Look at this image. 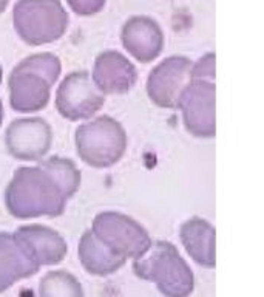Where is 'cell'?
Listing matches in <instances>:
<instances>
[{
	"instance_id": "cell-1",
	"label": "cell",
	"mask_w": 264,
	"mask_h": 297,
	"mask_svg": "<svg viewBox=\"0 0 264 297\" xmlns=\"http://www.w3.org/2000/svg\"><path fill=\"white\" fill-rule=\"evenodd\" d=\"M73 193L45 166L19 167L7 190L5 205L8 212L20 220L37 217H59Z\"/></svg>"
},
{
	"instance_id": "cell-2",
	"label": "cell",
	"mask_w": 264,
	"mask_h": 297,
	"mask_svg": "<svg viewBox=\"0 0 264 297\" xmlns=\"http://www.w3.org/2000/svg\"><path fill=\"white\" fill-rule=\"evenodd\" d=\"M62 71L61 59L52 53H36L22 59L10 73V104L13 110L31 113L45 109L51 88Z\"/></svg>"
},
{
	"instance_id": "cell-3",
	"label": "cell",
	"mask_w": 264,
	"mask_h": 297,
	"mask_svg": "<svg viewBox=\"0 0 264 297\" xmlns=\"http://www.w3.org/2000/svg\"><path fill=\"white\" fill-rule=\"evenodd\" d=\"M133 271L139 279L153 282L166 297H189L195 286L190 266L167 240L151 243L144 256L133 260Z\"/></svg>"
},
{
	"instance_id": "cell-4",
	"label": "cell",
	"mask_w": 264,
	"mask_h": 297,
	"mask_svg": "<svg viewBox=\"0 0 264 297\" xmlns=\"http://www.w3.org/2000/svg\"><path fill=\"white\" fill-rule=\"evenodd\" d=\"M127 132L112 116H97L76 129L74 144L79 158L96 169L115 166L127 151Z\"/></svg>"
},
{
	"instance_id": "cell-5",
	"label": "cell",
	"mask_w": 264,
	"mask_h": 297,
	"mask_svg": "<svg viewBox=\"0 0 264 297\" xmlns=\"http://www.w3.org/2000/svg\"><path fill=\"white\" fill-rule=\"evenodd\" d=\"M68 23L70 16L61 0H17L13 10L17 36L33 46L59 40Z\"/></svg>"
},
{
	"instance_id": "cell-6",
	"label": "cell",
	"mask_w": 264,
	"mask_h": 297,
	"mask_svg": "<svg viewBox=\"0 0 264 297\" xmlns=\"http://www.w3.org/2000/svg\"><path fill=\"white\" fill-rule=\"evenodd\" d=\"M91 232L113 254L125 262L144 256L153 243L150 234L141 223L118 211H103L97 214L93 220Z\"/></svg>"
},
{
	"instance_id": "cell-7",
	"label": "cell",
	"mask_w": 264,
	"mask_h": 297,
	"mask_svg": "<svg viewBox=\"0 0 264 297\" xmlns=\"http://www.w3.org/2000/svg\"><path fill=\"white\" fill-rule=\"evenodd\" d=\"M105 104V94L94 85L88 71H73L64 78L56 91V109L68 121L96 115Z\"/></svg>"
},
{
	"instance_id": "cell-8",
	"label": "cell",
	"mask_w": 264,
	"mask_h": 297,
	"mask_svg": "<svg viewBox=\"0 0 264 297\" xmlns=\"http://www.w3.org/2000/svg\"><path fill=\"white\" fill-rule=\"evenodd\" d=\"M215 84L190 81L181 93L178 107L182 113L186 130L195 138H214L217 133Z\"/></svg>"
},
{
	"instance_id": "cell-9",
	"label": "cell",
	"mask_w": 264,
	"mask_h": 297,
	"mask_svg": "<svg viewBox=\"0 0 264 297\" xmlns=\"http://www.w3.org/2000/svg\"><path fill=\"white\" fill-rule=\"evenodd\" d=\"M192 61L184 56H170L157 64L147 78L150 101L163 109H176L181 93L192 81Z\"/></svg>"
},
{
	"instance_id": "cell-10",
	"label": "cell",
	"mask_w": 264,
	"mask_h": 297,
	"mask_svg": "<svg viewBox=\"0 0 264 297\" xmlns=\"http://www.w3.org/2000/svg\"><path fill=\"white\" fill-rule=\"evenodd\" d=\"M52 130L43 118L14 119L5 132V145L20 161H39L51 148Z\"/></svg>"
},
{
	"instance_id": "cell-11",
	"label": "cell",
	"mask_w": 264,
	"mask_h": 297,
	"mask_svg": "<svg viewBox=\"0 0 264 297\" xmlns=\"http://www.w3.org/2000/svg\"><path fill=\"white\" fill-rule=\"evenodd\" d=\"M13 234L39 268L61 263L68 253L65 238L58 231L48 226L25 225L17 228Z\"/></svg>"
},
{
	"instance_id": "cell-12",
	"label": "cell",
	"mask_w": 264,
	"mask_h": 297,
	"mask_svg": "<svg viewBox=\"0 0 264 297\" xmlns=\"http://www.w3.org/2000/svg\"><path fill=\"white\" fill-rule=\"evenodd\" d=\"M91 79L103 94H122L135 87L138 70L122 53L107 50L97 55Z\"/></svg>"
},
{
	"instance_id": "cell-13",
	"label": "cell",
	"mask_w": 264,
	"mask_h": 297,
	"mask_svg": "<svg viewBox=\"0 0 264 297\" xmlns=\"http://www.w3.org/2000/svg\"><path fill=\"white\" fill-rule=\"evenodd\" d=\"M121 39L124 48L142 64L154 61L164 48V33L160 23L148 16L130 17L122 27Z\"/></svg>"
},
{
	"instance_id": "cell-14",
	"label": "cell",
	"mask_w": 264,
	"mask_h": 297,
	"mask_svg": "<svg viewBox=\"0 0 264 297\" xmlns=\"http://www.w3.org/2000/svg\"><path fill=\"white\" fill-rule=\"evenodd\" d=\"M40 268L25 253L13 232L0 231V292L16 282L34 276Z\"/></svg>"
},
{
	"instance_id": "cell-15",
	"label": "cell",
	"mask_w": 264,
	"mask_h": 297,
	"mask_svg": "<svg viewBox=\"0 0 264 297\" xmlns=\"http://www.w3.org/2000/svg\"><path fill=\"white\" fill-rule=\"evenodd\" d=\"M215 235V228L201 217H192L179 228V237L187 254L204 268H214L217 265Z\"/></svg>"
},
{
	"instance_id": "cell-16",
	"label": "cell",
	"mask_w": 264,
	"mask_h": 297,
	"mask_svg": "<svg viewBox=\"0 0 264 297\" xmlns=\"http://www.w3.org/2000/svg\"><path fill=\"white\" fill-rule=\"evenodd\" d=\"M77 256L82 266L93 276H109L125 265V260L113 254L91 229L85 231L79 240Z\"/></svg>"
},
{
	"instance_id": "cell-17",
	"label": "cell",
	"mask_w": 264,
	"mask_h": 297,
	"mask_svg": "<svg viewBox=\"0 0 264 297\" xmlns=\"http://www.w3.org/2000/svg\"><path fill=\"white\" fill-rule=\"evenodd\" d=\"M39 297H85L81 282L68 271H49L39 283Z\"/></svg>"
},
{
	"instance_id": "cell-18",
	"label": "cell",
	"mask_w": 264,
	"mask_h": 297,
	"mask_svg": "<svg viewBox=\"0 0 264 297\" xmlns=\"http://www.w3.org/2000/svg\"><path fill=\"white\" fill-rule=\"evenodd\" d=\"M190 78H192V81L214 82V79H215V53L208 52L204 56H201L196 62H192Z\"/></svg>"
},
{
	"instance_id": "cell-19",
	"label": "cell",
	"mask_w": 264,
	"mask_h": 297,
	"mask_svg": "<svg viewBox=\"0 0 264 297\" xmlns=\"http://www.w3.org/2000/svg\"><path fill=\"white\" fill-rule=\"evenodd\" d=\"M107 0H67L70 8L79 16H93L99 13Z\"/></svg>"
},
{
	"instance_id": "cell-20",
	"label": "cell",
	"mask_w": 264,
	"mask_h": 297,
	"mask_svg": "<svg viewBox=\"0 0 264 297\" xmlns=\"http://www.w3.org/2000/svg\"><path fill=\"white\" fill-rule=\"evenodd\" d=\"M8 4H10V0H0V14H2L7 10Z\"/></svg>"
},
{
	"instance_id": "cell-21",
	"label": "cell",
	"mask_w": 264,
	"mask_h": 297,
	"mask_svg": "<svg viewBox=\"0 0 264 297\" xmlns=\"http://www.w3.org/2000/svg\"><path fill=\"white\" fill-rule=\"evenodd\" d=\"M2 122H4V103L0 99V127H2Z\"/></svg>"
},
{
	"instance_id": "cell-22",
	"label": "cell",
	"mask_w": 264,
	"mask_h": 297,
	"mask_svg": "<svg viewBox=\"0 0 264 297\" xmlns=\"http://www.w3.org/2000/svg\"><path fill=\"white\" fill-rule=\"evenodd\" d=\"M2 79H4V70H2V65H0V84H2Z\"/></svg>"
}]
</instances>
